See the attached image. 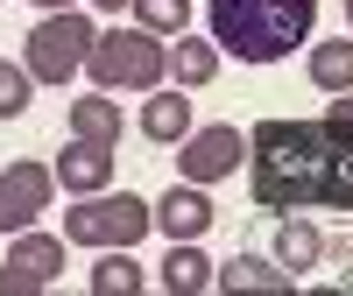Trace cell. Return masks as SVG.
I'll list each match as a JSON object with an SVG mask.
<instances>
[{
    "instance_id": "cell-1",
    "label": "cell",
    "mask_w": 353,
    "mask_h": 296,
    "mask_svg": "<svg viewBox=\"0 0 353 296\" xmlns=\"http://www.w3.org/2000/svg\"><path fill=\"white\" fill-rule=\"evenodd\" d=\"M212 43L241 64H283L297 43H311L318 0H212L205 8Z\"/></svg>"
},
{
    "instance_id": "cell-2",
    "label": "cell",
    "mask_w": 353,
    "mask_h": 296,
    "mask_svg": "<svg viewBox=\"0 0 353 296\" xmlns=\"http://www.w3.org/2000/svg\"><path fill=\"white\" fill-rule=\"evenodd\" d=\"M85 78L99 92H156L170 85V36L156 28H99L92 50H85Z\"/></svg>"
},
{
    "instance_id": "cell-3",
    "label": "cell",
    "mask_w": 353,
    "mask_h": 296,
    "mask_svg": "<svg viewBox=\"0 0 353 296\" xmlns=\"http://www.w3.org/2000/svg\"><path fill=\"white\" fill-rule=\"evenodd\" d=\"M156 233V204L134 198V191H92V198H71L64 212V240L71 247H141Z\"/></svg>"
},
{
    "instance_id": "cell-4",
    "label": "cell",
    "mask_w": 353,
    "mask_h": 296,
    "mask_svg": "<svg viewBox=\"0 0 353 296\" xmlns=\"http://www.w3.org/2000/svg\"><path fill=\"white\" fill-rule=\"evenodd\" d=\"M92 14H78V8H57L43 14L36 28H28V43H21V64L36 71V85H71V71H85V50H92Z\"/></svg>"
},
{
    "instance_id": "cell-5",
    "label": "cell",
    "mask_w": 353,
    "mask_h": 296,
    "mask_svg": "<svg viewBox=\"0 0 353 296\" xmlns=\"http://www.w3.org/2000/svg\"><path fill=\"white\" fill-rule=\"evenodd\" d=\"M64 261H71V240H64V233H36V226L8 233V261H0V296H43V289H57Z\"/></svg>"
},
{
    "instance_id": "cell-6",
    "label": "cell",
    "mask_w": 353,
    "mask_h": 296,
    "mask_svg": "<svg viewBox=\"0 0 353 296\" xmlns=\"http://www.w3.org/2000/svg\"><path fill=\"white\" fill-rule=\"evenodd\" d=\"M184 156H176V176H184V184H219V176H233L248 156H254V141L233 127V120H212V127H191L184 141Z\"/></svg>"
},
{
    "instance_id": "cell-7",
    "label": "cell",
    "mask_w": 353,
    "mask_h": 296,
    "mask_svg": "<svg viewBox=\"0 0 353 296\" xmlns=\"http://www.w3.org/2000/svg\"><path fill=\"white\" fill-rule=\"evenodd\" d=\"M57 198V169L50 162H8L0 169V233H21L50 212Z\"/></svg>"
},
{
    "instance_id": "cell-8",
    "label": "cell",
    "mask_w": 353,
    "mask_h": 296,
    "mask_svg": "<svg viewBox=\"0 0 353 296\" xmlns=\"http://www.w3.org/2000/svg\"><path fill=\"white\" fill-rule=\"evenodd\" d=\"M212 219H219V204L205 198V184H184V176H176V184L156 198V233L163 240H205Z\"/></svg>"
},
{
    "instance_id": "cell-9",
    "label": "cell",
    "mask_w": 353,
    "mask_h": 296,
    "mask_svg": "<svg viewBox=\"0 0 353 296\" xmlns=\"http://www.w3.org/2000/svg\"><path fill=\"white\" fill-rule=\"evenodd\" d=\"M113 184V141H85L71 134L64 141V156H57V191H71V198H92Z\"/></svg>"
},
{
    "instance_id": "cell-10",
    "label": "cell",
    "mask_w": 353,
    "mask_h": 296,
    "mask_svg": "<svg viewBox=\"0 0 353 296\" xmlns=\"http://www.w3.org/2000/svg\"><path fill=\"white\" fill-rule=\"evenodd\" d=\"M212 289H226V296H290L297 275H290L276 254H233V261H219Z\"/></svg>"
},
{
    "instance_id": "cell-11",
    "label": "cell",
    "mask_w": 353,
    "mask_h": 296,
    "mask_svg": "<svg viewBox=\"0 0 353 296\" xmlns=\"http://www.w3.org/2000/svg\"><path fill=\"white\" fill-rule=\"evenodd\" d=\"M191 127H198V113L184 99V85H156V92H141V134H149V141L176 148Z\"/></svg>"
},
{
    "instance_id": "cell-12",
    "label": "cell",
    "mask_w": 353,
    "mask_h": 296,
    "mask_svg": "<svg viewBox=\"0 0 353 296\" xmlns=\"http://www.w3.org/2000/svg\"><path fill=\"white\" fill-rule=\"evenodd\" d=\"M219 43H205V36H170V85H184V92H205V85L219 78Z\"/></svg>"
},
{
    "instance_id": "cell-13",
    "label": "cell",
    "mask_w": 353,
    "mask_h": 296,
    "mask_svg": "<svg viewBox=\"0 0 353 296\" xmlns=\"http://www.w3.org/2000/svg\"><path fill=\"white\" fill-rule=\"evenodd\" d=\"M212 275H219V261H205V247L198 240H170V254H163V289L170 296H205L212 289Z\"/></svg>"
},
{
    "instance_id": "cell-14",
    "label": "cell",
    "mask_w": 353,
    "mask_h": 296,
    "mask_svg": "<svg viewBox=\"0 0 353 296\" xmlns=\"http://www.w3.org/2000/svg\"><path fill=\"white\" fill-rule=\"evenodd\" d=\"M85 282H92V296H141V289H149L134 247H99V268L85 275Z\"/></svg>"
},
{
    "instance_id": "cell-15",
    "label": "cell",
    "mask_w": 353,
    "mask_h": 296,
    "mask_svg": "<svg viewBox=\"0 0 353 296\" xmlns=\"http://www.w3.org/2000/svg\"><path fill=\"white\" fill-rule=\"evenodd\" d=\"M276 261H283L290 275L318 268V261H325V233H318L311 219H283V226H276Z\"/></svg>"
},
{
    "instance_id": "cell-16",
    "label": "cell",
    "mask_w": 353,
    "mask_h": 296,
    "mask_svg": "<svg viewBox=\"0 0 353 296\" xmlns=\"http://www.w3.org/2000/svg\"><path fill=\"white\" fill-rule=\"evenodd\" d=\"M304 71H311L318 92H353V36L346 43H311Z\"/></svg>"
},
{
    "instance_id": "cell-17",
    "label": "cell",
    "mask_w": 353,
    "mask_h": 296,
    "mask_svg": "<svg viewBox=\"0 0 353 296\" xmlns=\"http://www.w3.org/2000/svg\"><path fill=\"white\" fill-rule=\"evenodd\" d=\"M121 106H113V92H92V99H71V134L85 141H121Z\"/></svg>"
},
{
    "instance_id": "cell-18",
    "label": "cell",
    "mask_w": 353,
    "mask_h": 296,
    "mask_svg": "<svg viewBox=\"0 0 353 296\" xmlns=\"http://www.w3.org/2000/svg\"><path fill=\"white\" fill-rule=\"evenodd\" d=\"M28 99H36V71L14 64V56H0V120H21Z\"/></svg>"
},
{
    "instance_id": "cell-19",
    "label": "cell",
    "mask_w": 353,
    "mask_h": 296,
    "mask_svg": "<svg viewBox=\"0 0 353 296\" xmlns=\"http://www.w3.org/2000/svg\"><path fill=\"white\" fill-rule=\"evenodd\" d=\"M141 28H156V36H184L191 28V0H128Z\"/></svg>"
},
{
    "instance_id": "cell-20",
    "label": "cell",
    "mask_w": 353,
    "mask_h": 296,
    "mask_svg": "<svg viewBox=\"0 0 353 296\" xmlns=\"http://www.w3.org/2000/svg\"><path fill=\"white\" fill-rule=\"evenodd\" d=\"M318 134L339 141V148H353V92H332V106H325V120H318Z\"/></svg>"
},
{
    "instance_id": "cell-21",
    "label": "cell",
    "mask_w": 353,
    "mask_h": 296,
    "mask_svg": "<svg viewBox=\"0 0 353 296\" xmlns=\"http://www.w3.org/2000/svg\"><path fill=\"white\" fill-rule=\"evenodd\" d=\"M248 141H254V148H311V127H290V120H261Z\"/></svg>"
},
{
    "instance_id": "cell-22",
    "label": "cell",
    "mask_w": 353,
    "mask_h": 296,
    "mask_svg": "<svg viewBox=\"0 0 353 296\" xmlns=\"http://www.w3.org/2000/svg\"><path fill=\"white\" fill-rule=\"evenodd\" d=\"M36 8H43V14H57V8H78V0H36Z\"/></svg>"
},
{
    "instance_id": "cell-23",
    "label": "cell",
    "mask_w": 353,
    "mask_h": 296,
    "mask_svg": "<svg viewBox=\"0 0 353 296\" xmlns=\"http://www.w3.org/2000/svg\"><path fill=\"white\" fill-rule=\"evenodd\" d=\"M92 8H106V14H113V8H128V0H92Z\"/></svg>"
},
{
    "instance_id": "cell-24",
    "label": "cell",
    "mask_w": 353,
    "mask_h": 296,
    "mask_svg": "<svg viewBox=\"0 0 353 296\" xmlns=\"http://www.w3.org/2000/svg\"><path fill=\"white\" fill-rule=\"evenodd\" d=\"M346 36H353V0H346Z\"/></svg>"
}]
</instances>
